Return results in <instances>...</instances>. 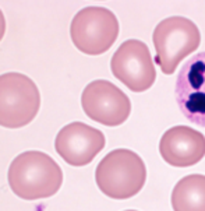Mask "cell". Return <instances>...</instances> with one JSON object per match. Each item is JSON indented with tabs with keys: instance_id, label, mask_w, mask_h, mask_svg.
Masks as SVG:
<instances>
[{
	"instance_id": "1",
	"label": "cell",
	"mask_w": 205,
	"mask_h": 211,
	"mask_svg": "<svg viewBox=\"0 0 205 211\" xmlns=\"http://www.w3.org/2000/svg\"><path fill=\"white\" fill-rule=\"evenodd\" d=\"M7 179L10 189L20 199L41 200L59 192L63 172L50 155L42 151H25L13 160Z\"/></svg>"
},
{
	"instance_id": "2",
	"label": "cell",
	"mask_w": 205,
	"mask_h": 211,
	"mask_svg": "<svg viewBox=\"0 0 205 211\" xmlns=\"http://www.w3.org/2000/svg\"><path fill=\"white\" fill-rule=\"evenodd\" d=\"M95 180L105 196L115 200H126L144 187L147 168L137 153L117 148L105 155L98 164Z\"/></svg>"
},
{
	"instance_id": "3",
	"label": "cell",
	"mask_w": 205,
	"mask_h": 211,
	"mask_svg": "<svg viewBox=\"0 0 205 211\" xmlns=\"http://www.w3.org/2000/svg\"><path fill=\"white\" fill-rule=\"evenodd\" d=\"M152 41L156 52L155 62L162 73L173 74L180 62L198 49L201 34L191 20L183 15H172L159 21Z\"/></svg>"
},
{
	"instance_id": "4",
	"label": "cell",
	"mask_w": 205,
	"mask_h": 211,
	"mask_svg": "<svg viewBox=\"0 0 205 211\" xmlns=\"http://www.w3.org/2000/svg\"><path fill=\"white\" fill-rule=\"evenodd\" d=\"M41 108L39 88L18 71L0 76V126L20 129L35 119Z\"/></svg>"
},
{
	"instance_id": "5",
	"label": "cell",
	"mask_w": 205,
	"mask_h": 211,
	"mask_svg": "<svg viewBox=\"0 0 205 211\" xmlns=\"http://www.w3.org/2000/svg\"><path fill=\"white\" fill-rule=\"evenodd\" d=\"M115 13L101 6H88L77 13L70 24V37L80 52L98 56L108 52L119 37Z\"/></svg>"
},
{
	"instance_id": "6",
	"label": "cell",
	"mask_w": 205,
	"mask_h": 211,
	"mask_svg": "<svg viewBox=\"0 0 205 211\" xmlns=\"http://www.w3.org/2000/svg\"><path fill=\"white\" fill-rule=\"evenodd\" d=\"M113 76L133 92H144L156 80V70L147 44L140 39L124 41L110 59Z\"/></svg>"
},
{
	"instance_id": "7",
	"label": "cell",
	"mask_w": 205,
	"mask_h": 211,
	"mask_svg": "<svg viewBox=\"0 0 205 211\" xmlns=\"http://www.w3.org/2000/svg\"><path fill=\"white\" fill-rule=\"evenodd\" d=\"M81 106L89 119L105 126H120L131 112L130 98L108 80L91 81L81 94Z\"/></svg>"
},
{
	"instance_id": "8",
	"label": "cell",
	"mask_w": 205,
	"mask_h": 211,
	"mask_svg": "<svg viewBox=\"0 0 205 211\" xmlns=\"http://www.w3.org/2000/svg\"><path fill=\"white\" fill-rule=\"evenodd\" d=\"M174 95L184 117L205 127V51L194 55L181 66Z\"/></svg>"
},
{
	"instance_id": "9",
	"label": "cell",
	"mask_w": 205,
	"mask_h": 211,
	"mask_svg": "<svg viewBox=\"0 0 205 211\" xmlns=\"http://www.w3.org/2000/svg\"><path fill=\"white\" fill-rule=\"evenodd\" d=\"M105 134L83 122L66 124L56 136L54 148L71 166H84L92 162L105 147Z\"/></svg>"
},
{
	"instance_id": "10",
	"label": "cell",
	"mask_w": 205,
	"mask_h": 211,
	"mask_svg": "<svg viewBox=\"0 0 205 211\" xmlns=\"http://www.w3.org/2000/svg\"><path fill=\"white\" fill-rule=\"evenodd\" d=\"M159 153L170 166H193L205 155V136L188 126L170 127L159 141Z\"/></svg>"
},
{
	"instance_id": "11",
	"label": "cell",
	"mask_w": 205,
	"mask_h": 211,
	"mask_svg": "<svg viewBox=\"0 0 205 211\" xmlns=\"http://www.w3.org/2000/svg\"><path fill=\"white\" fill-rule=\"evenodd\" d=\"M172 207L173 211H205V175L180 179L172 192Z\"/></svg>"
},
{
	"instance_id": "12",
	"label": "cell",
	"mask_w": 205,
	"mask_h": 211,
	"mask_svg": "<svg viewBox=\"0 0 205 211\" xmlns=\"http://www.w3.org/2000/svg\"><path fill=\"white\" fill-rule=\"evenodd\" d=\"M6 28H7V25H6V17H4L3 10L0 8V41L3 39L4 34H6Z\"/></svg>"
},
{
	"instance_id": "13",
	"label": "cell",
	"mask_w": 205,
	"mask_h": 211,
	"mask_svg": "<svg viewBox=\"0 0 205 211\" xmlns=\"http://www.w3.org/2000/svg\"><path fill=\"white\" fill-rule=\"evenodd\" d=\"M126 211H135V210H126Z\"/></svg>"
}]
</instances>
